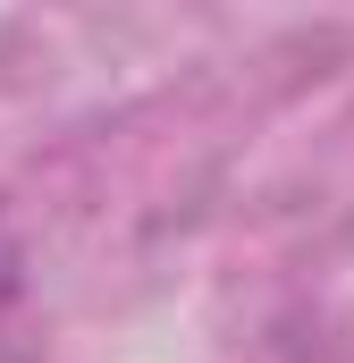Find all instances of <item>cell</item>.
<instances>
[{"label": "cell", "mask_w": 354, "mask_h": 363, "mask_svg": "<svg viewBox=\"0 0 354 363\" xmlns=\"http://www.w3.org/2000/svg\"><path fill=\"white\" fill-rule=\"evenodd\" d=\"M8 296H17V271H8V254H0V304H8Z\"/></svg>", "instance_id": "obj_1"}, {"label": "cell", "mask_w": 354, "mask_h": 363, "mask_svg": "<svg viewBox=\"0 0 354 363\" xmlns=\"http://www.w3.org/2000/svg\"><path fill=\"white\" fill-rule=\"evenodd\" d=\"M0 363H25V355H8V347H0Z\"/></svg>", "instance_id": "obj_2"}]
</instances>
